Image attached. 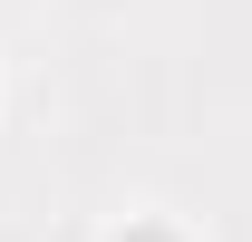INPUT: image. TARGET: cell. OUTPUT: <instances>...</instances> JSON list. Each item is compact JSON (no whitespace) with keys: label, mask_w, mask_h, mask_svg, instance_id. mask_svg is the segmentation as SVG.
<instances>
[{"label":"cell","mask_w":252,"mask_h":242,"mask_svg":"<svg viewBox=\"0 0 252 242\" xmlns=\"http://www.w3.org/2000/svg\"><path fill=\"white\" fill-rule=\"evenodd\" d=\"M117 242H175V233H165V223H126Z\"/></svg>","instance_id":"cell-1"}]
</instances>
